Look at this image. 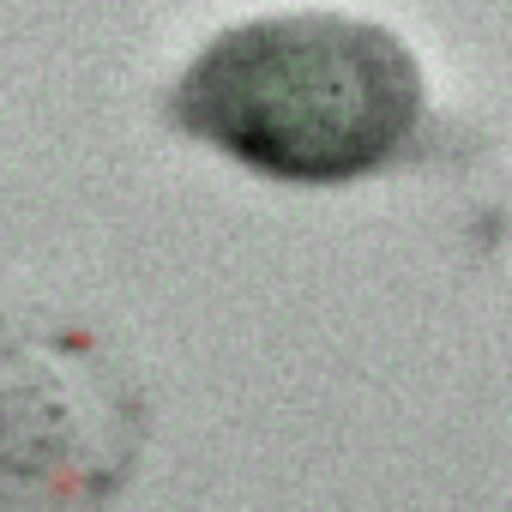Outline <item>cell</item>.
I'll use <instances>...</instances> for the list:
<instances>
[{"mask_svg":"<svg viewBox=\"0 0 512 512\" xmlns=\"http://www.w3.org/2000/svg\"><path fill=\"white\" fill-rule=\"evenodd\" d=\"M422 97V61L398 31L356 13H266L187 61L169 121L253 175L338 187L410 145Z\"/></svg>","mask_w":512,"mask_h":512,"instance_id":"6da1fadb","label":"cell"}]
</instances>
